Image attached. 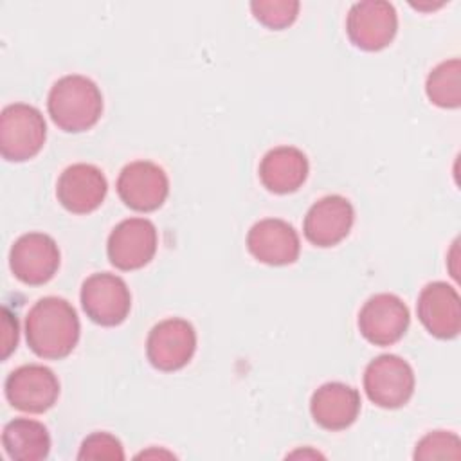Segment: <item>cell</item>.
<instances>
[{
	"instance_id": "cell-1",
	"label": "cell",
	"mask_w": 461,
	"mask_h": 461,
	"mask_svg": "<svg viewBox=\"0 0 461 461\" xmlns=\"http://www.w3.org/2000/svg\"><path fill=\"white\" fill-rule=\"evenodd\" d=\"M25 339L41 358L59 360L72 353L79 340V319L63 297H41L25 317Z\"/></svg>"
},
{
	"instance_id": "cell-2",
	"label": "cell",
	"mask_w": 461,
	"mask_h": 461,
	"mask_svg": "<svg viewBox=\"0 0 461 461\" xmlns=\"http://www.w3.org/2000/svg\"><path fill=\"white\" fill-rule=\"evenodd\" d=\"M47 108L59 130L79 133L90 130L99 121L103 113V95L90 77L68 74L52 85Z\"/></svg>"
},
{
	"instance_id": "cell-3",
	"label": "cell",
	"mask_w": 461,
	"mask_h": 461,
	"mask_svg": "<svg viewBox=\"0 0 461 461\" xmlns=\"http://www.w3.org/2000/svg\"><path fill=\"white\" fill-rule=\"evenodd\" d=\"M47 124L38 108L25 103L7 104L0 113V153L9 162H25L45 144Z\"/></svg>"
},
{
	"instance_id": "cell-4",
	"label": "cell",
	"mask_w": 461,
	"mask_h": 461,
	"mask_svg": "<svg viewBox=\"0 0 461 461\" xmlns=\"http://www.w3.org/2000/svg\"><path fill=\"white\" fill-rule=\"evenodd\" d=\"M364 391L367 398L384 409L405 405L414 393V371L398 355H378L364 371Z\"/></svg>"
},
{
	"instance_id": "cell-5",
	"label": "cell",
	"mask_w": 461,
	"mask_h": 461,
	"mask_svg": "<svg viewBox=\"0 0 461 461\" xmlns=\"http://www.w3.org/2000/svg\"><path fill=\"white\" fill-rule=\"evenodd\" d=\"M81 306L86 317L95 324L117 326L130 313V288L124 283V279L115 274H92L83 281Z\"/></svg>"
},
{
	"instance_id": "cell-6",
	"label": "cell",
	"mask_w": 461,
	"mask_h": 461,
	"mask_svg": "<svg viewBox=\"0 0 461 461\" xmlns=\"http://www.w3.org/2000/svg\"><path fill=\"white\" fill-rule=\"evenodd\" d=\"M196 331L191 322L180 317H169L157 322L146 340L149 364L158 371L182 369L194 355Z\"/></svg>"
},
{
	"instance_id": "cell-7",
	"label": "cell",
	"mask_w": 461,
	"mask_h": 461,
	"mask_svg": "<svg viewBox=\"0 0 461 461\" xmlns=\"http://www.w3.org/2000/svg\"><path fill=\"white\" fill-rule=\"evenodd\" d=\"M7 402L23 412L41 414L49 411L59 396V382L52 369L41 364L16 367L5 378Z\"/></svg>"
},
{
	"instance_id": "cell-8",
	"label": "cell",
	"mask_w": 461,
	"mask_h": 461,
	"mask_svg": "<svg viewBox=\"0 0 461 461\" xmlns=\"http://www.w3.org/2000/svg\"><path fill=\"white\" fill-rule=\"evenodd\" d=\"M398 29V16L393 4L384 0H366L351 5L346 31L355 47L362 50H382Z\"/></svg>"
},
{
	"instance_id": "cell-9",
	"label": "cell",
	"mask_w": 461,
	"mask_h": 461,
	"mask_svg": "<svg viewBox=\"0 0 461 461\" xmlns=\"http://www.w3.org/2000/svg\"><path fill=\"white\" fill-rule=\"evenodd\" d=\"M157 243V229L148 218H128L108 236V259L119 270H137L153 259Z\"/></svg>"
},
{
	"instance_id": "cell-10",
	"label": "cell",
	"mask_w": 461,
	"mask_h": 461,
	"mask_svg": "<svg viewBox=\"0 0 461 461\" xmlns=\"http://www.w3.org/2000/svg\"><path fill=\"white\" fill-rule=\"evenodd\" d=\"M411 322L407 304L394 294H376L369 297L358 312V330L375 346L398 342Z\"/></svg>"
},
{
	"instance_id": "cell-11",
	"label": "cell",
	"mask_w": 461,
	"mask_h": 461,
	"mask_svg": "<svg viewBox=\"0 0 461 461\" xmlns=\"http://www.w3.org/2000/svg\"><path fill=\"white\" fill-rule=\"evenodd\" d=\"M119 198L133 211H157L167 198L169 180L166 171L149 160H135L122 167L117 178Z\"/></svg>"
},
{
	"instance_id": "cell-12",
	"label": "cell",
	"mask_w": 461,
	"mask_h": 461,
	"mask_svg": "<svg viewBox=\"0 0 461 461\" xmlns=\"http://www.w3.org/2000/svg\"><path fill=\"white\" fill-rule=\"evenodd\" d=\"M9 267L22 283L32 286L43 285L50 281L59 268V249L49 234H22L11 247Z\"/></svg>"
},
{
	"instance_id": "cell-13",
	"label": "cell",
	"mask_w": 461,
	"mask_h": 461,
	"mask_svg": "<svg viewBox=\"0 0 461 461\" xmlns=\"http://www.w3.org/2000/svg\"><path fill=\"white\" fill-rule=\"evenodd\" d=\"M108 191L103 171L94 164L77 162L63 169L56 184L59 203L74 214H88L95 211Z\"/></svg>"
},
{
	"instance_id": "cell-14",
	"label": "cell",
	"mask_w": 461,
	"mask_h": 461,
	"mask_svg": "<svg viewBox=\"0 0 461 461\" xmlns=\"http://www.w3.org/2000/svg\"><path fill=\"white\" fill-rule=\"evenodd\" d=\"M416 312L425 330L438 339H454L461 331V299L445 281L429 283L420 292Z\"/></svg>"
},
{
	"instance_id": "cell-15",
	"label": "cell",
	"mask_w": 461,
	"mask_h": 461,
	"mask_svg": "<svg viewBox=\"0 0 461 461\" xmlns=\"http://www.w3.org/2000/svg\"><path fill=\"white\" fill-rule=\"evenodd\" d=\"M355 220L353 205L340 194H328L317 200L304 216V236L317 247H333L351 230Z\"/></svg>"
},
{
	"instance_id": "cell-16",
	"label": "cell",
	"mask_w": 461,
	"mask_h": 461,
	"mask_svg": "<svg viewBox=\"0 0 461 461\" xmlns=\"http://www.w3.org/2000/svg\"><path fill=\"white\" fill-rule=\"evenodd\" d=\"M249 252L261 263L281 267L299 258L301 241L295 229L279 218H265L256 221L247 234Z\"/></svg>"
},
{
	"instance_id": "cell-17",
	"label": "cell",
	"mask_w": 461,
	"mask_h": 461,
	"mask_svg": "<svg viewBox=\"0 0 461 461\" xmlns=\"http://www.w3.org/2000/svg\"><path fill=\"white\" fill-rule=\"evenodd\" d=\"M310 412L326 430L348 429L360 412V394L342 382L322 384L310 400Z\"/></svg>"
},
{
	"instance_id": "cell-18",
	"label": "cell",
	"mask_w": 461,
	"mask_h": 461,
	"mask_svg": "<svg viewBox=\"0 0 461 461\" xmlns=\"http://www.w3.org/2000/svg\"><path fill=\"white\" fill-rule=\"evenodd\" d=\"M308 158L294 146H277L265 153L259 164L261 184L276 193L288 194L297 191L308 176Z\"/></svg>"
},
{
	"instance_id": "cell-19",
	"label": "cell",
	"mask_w": 461,
	"mask_h": 461,
	"mask_svg": "<svg viewBox=\"0 0 461 461\" xmlns=\"http://www.w3.org/2000/svg\"><path fill=\"white\" fill-rule=\"evenodd\" d=\"M2 445L14 461H38L49 456L50 436L43 423L31 418H14L4 427Z\"/></svg>"
},
{
	"instance_id": "cell-20",
	"label": "cell",
	"mask_w": 461,
	"mask_h": 461,
	"mask_svg": "<svg viewBox=\"0 0 461 461\" xmlns=\"http://www.w3.org/2000/svg\"><path fill=\"white\" fill-rule=\"evenodd\" d=\"M425 92L432 104L457 108L461 104V61L452 58L436 65L425 81Z\"/></svg>"
},
{
	"instance_id": "cell-21",
	"label": "cell",
	"mask_w": 461,
	"mask_h": 461,
	"mask_svg": "<svg viewBox=\"0 0 461 461\" xmlns=\"http://www.w3.org/2000/svg\"><path fill=\"white\" fill-rule=\"evenodd\" d=\"M299 7L297 0H256L250 4L254 18L274 31L292 25L297 18Z\"/></svg>"
},
{
	"instance_id": "cell-22",
	"label": "cell",
	"mask_w": 461,
	"mask_h": 461,
	"mask_svg": "<svg viewBox=\"0 0 461 461\" xmlns=\"http://www.w3.org/2000/svg\"><path fill=\"white\" fill-rule=\"evenodd\" d=\"M414 459H461V441L450 430H432L418 441Z\"/></svg>"
},
{
	"instance_id": "cell-23",
	"label": "cell",
	"mask_w": 461,
	"mask_h": 461,
	"mask_svg": "<svg viewBox=\"0 0 461 461\" xmlns=\"http://www.w3.org/2000/svg\"><path fill=\"white\" fill-rule=\"evenodd\" d=\"M77 459H124V450L115 436L94 432L83 439Z\"/></svg>"
},
{
	"instance_id": "cell-24",
	"label": "cell",
	"mask_w": 461,
	"mask_h": 461,
	"mask_svg": "<svg viewBox=\"0 0 461 461\" xmlns=\"http://www.w3.org/2000/svg\"><path fill=\"white\" fill-rule=\"evenodd\" d=\"M2 358H7L18 344V321L16 317L4 308V317H2Z\"/></svg>"
}]
</instances>
